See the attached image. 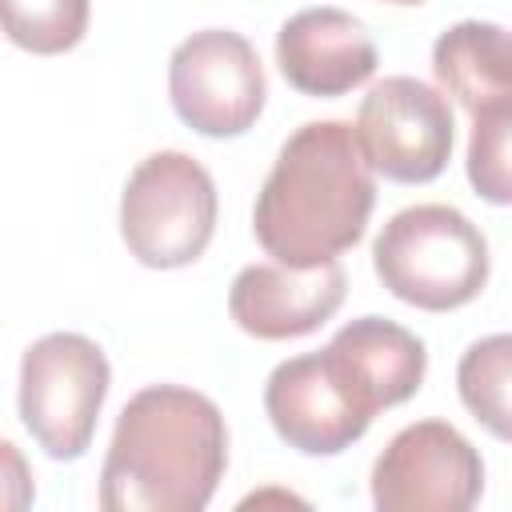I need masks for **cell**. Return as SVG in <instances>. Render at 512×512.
<instances>
[{"label": "cell", "mask_w": 512, "mask_h": 512, "mask_svg": "<svg viewBox=\"0 0 512 512\" xmlns=\"http://www.w3.org/2000/svg\"><path fill=\"white\" fill-rule=\"evenodd\" d=\"M376 204L352 124L308 120L276 152L252 208L260 248L284 268H316L356 248Z\"/></svg>", "instance_id": "obj_1"}, {"label": "cell", "mask_w": 512, "mask_h": 512, "mask_svg": "<svg viewBox=\"0 0 512 512\" xmlns=\"http://www.w3.org/2000/svg\"><path fill=\"white\" fill-rule=\"evenodd\" d=\"M228 468V424L216 400L184 384H148L116 416L104 468V512H200Z\"/></svg>", "instance_id": "obj_2"}, {"label": "cell", "mask_w": 512, "mask_h": 512, "mask_svg": "<svg viewBox=\"0 0 512 512\" xmlns=\"http://www.w3.org/2000/svg\"><path fill=\"white\" fill-rule=\"evenodd\" d=\"M380 284L424 312L472 304L488 284V240L452 204L400 208L372 244Z\"/></svg>", "instance_id": "obj_3"}, {"label": "cell", "mask_w": 512, "mask_h": 512, "mask_svg": "<svg viewBox=\"0 0 512 512\" xmlns=\"http://www.w3.org/2000/svg\"><path fill=\"white\" fill-rule=\"evenodd\" d=\"M216 184L200 160L164 148L144 156L120 196V236L144 268H184L216 232Z\"/></svg>", "instance_id": "obj_4"}, {"label": "cell", "mask_w": 512, "mask_h": 512, "mask_svg": "<svg viewBox=\"0 0 512 512\" xmlns=\"http://www.w3.org/2000/svg\"><path fill=\"white\" fill-rule=\"evenodd\" d=\"M112 368L96 340L48 332L20 356V424L52 460H80L96 436Z\"/></svg>", "instance_id": "obj_5"}, {"label": "cell", "mask_w": 512, "mask_h": 512, "mask_svg": "<svg viewBox=\"0 0 512 512\" xmlns=\"http://www.w3.org/2000/svg\"><path fill=\"white\" fill-rule=\"evenodd\" d=\"M168 96L176 116L212 140L244 136L268 96L256 48L232 28H204L180 40L168 56Z\"/></svg>", "instance_id": "obj_6"}, {"label": "cell", "mask_w": 512, "mask_h": 512, "mask_svg": "<svg viewBox=\"0 0 512 512\" xmlns=\"http://www.w3.org/2000/svg\"><path fill=\"white\" fill-rule=\"evenodd\" d=\"M352 132L376 176L428 184L452 160L456 120L440 88L416 76H384L360 100Z\"/></svg>", "instance_id": "obj_7"}, {"label": "cell", "mask_w": 512, "mask_h": 512, "mask_svg": "<svg viewBox=\"0 0 512 512\" xmlns=\"http://www.w3.org/2000/svg\"><path fill=\"white\" fill-rule=\"evenodd\" d=\"M484 492V460L448 420L400 428L372 464L380 512H468Z\"/></svg>", "instance_id": "obj_8"}, {"label": "cell", "mask_w": 512, "mask_h": 512, "mask_svg": "<svg viewBox=\"0 0 512 512\" xmlns=\"http://www.w3.org/2000/svg\"><path fill=\"white\" fill-rule=\"evenodd\" d=\"M264 412L276 436L304 456H340L376 416L328 348L280 360L264 384Z\"/></svg>", "instance_id": "obj_9"}, {"label": "cell", "mask_w": 512, "mask_h": 512, "mask_svg": "<svg viewBox=\"0 0 512 512\" xmlns=\"http://www.w3.org/2000/svg\"><path fill=\"white\" fill-rule=\"evenodd\" d=\"M348 292V276L336 260L316 268L248 264L228 288V316L256 340H296L328 324Z\"/></svg>", "instance_id": "obj_10"}, {"label": "cell", "mask_w": 512, "mask_h": 512, "mask_svg": "<svg viewBox=\"0 0 512 512\" xmlns=\"http://www.w3.org/2000/svg\"><path fill=\"white\" fill-rule=\"evenodd\" d=\"M276 64L288 88L304 96H344L372 80L380 56L368 28L332 4L300 8L276 32Z\"/></svg>", "instance_id": "obj_11"}, {"label": "cell", "mask_w": 512, "mask_h": 512, "mask_svg": "<svg viewBox=\"0 0 512 512\" xmlns=\"http://www.w3.org/2000/svg\"><path fill=\"white\" fill-rule=\"evenodd\" d=\"M328 352L372 412L412 400L428 372L424 340L384 316L348 320L328 340Z\"/></svg>", "instance_id": "obj_12"}, {"label": "cell", "mask_w": 512, "mask_h": 512, "mask_svg": "<svg viewBox=\"0 0 512 512\" xmlns=\"http://www.w3.org/2000/svg\"><path fill=\"white\" fill-rule=\"evenodd\" d=\"M432 72L468 116L512 108V44L492 20H460L432 44Z\"/></svg>", "instance_id": "obj_13"}, {"label": "cell", "mask_w": 512, "mask_h": 512, "mask_svg": "<svg viewBox=\"0 0 512 512\" xmlns=\"http://www.w3.org/2000/svg\"><path fill=\"white\" fill-rule=\"evenodd\" d=\"M508 380H512V336L508 332H496V336H484V340L468 344V352L456 364V388H460L464 408L496 440L512 436Z\"/></svg>", "instance_id": "obj_14"}, {"label": "cell", "mask_w": 512, "mask_h": 512, "mask_svg": "<svg viewBox=\"0 0 512 512\" xmlns=\"http://www.w3.org/2000/svg\"><path fill=\"white\" fill-rule=\"evenodd\" d=\"M88 16V0H0V32L32 56L76 48L88 32Z\"/></svg>", "instance_id": "obj_15"}, {"label": "cell", "mask_w": 512, "mask_h": 512, "mask_svg": "<svg viewBox=\"0 0 512 512\" xmlns=\"http://www.w3.org/2000/svg\"><path fill=\"white\" fill-rule=\"evenodd\" d=\"M508 136H512V108L504 112H480L472 116L468 136V180L480 200L504 208L512 200L508 180Z\"/></svg>", "instance_id": "obj_16"}, {"label": "cell", "mask_w": 512, "mask_h": 512, "mask_svg": "<svg viewBox=\"0 0 512 512\" xmlns=\"http://www.w3.org/2000/svg\"><path fill=\"white\" fill-rule=\"evenodd\" d=\"M36 500L32 468L12 440H0V512H24Z\"/></svg>", "instance_id": "obj_17"}, {"label": "cell", "mask_w": 512, "mask_h": 512, "mask_svg": "<svg viewBox=\"0 0 512 512\" xmlns=\"http://www.w3.org/2000/svg\"><path fill=\"white\" fill-rule=\"evenodd\" d=\"M384 4H404L408 8V4H424V0H384Z\"/></svg>", "instance_id": "obj_18"}]
</instances>
